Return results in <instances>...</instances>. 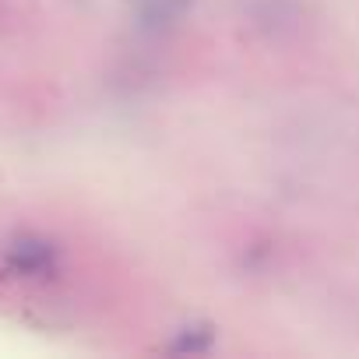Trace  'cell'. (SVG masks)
I'll return each instance as SVG.
<instances>
[{"label":"cell","instance_id":"cell-1","mask_svg":"<svg viewBox=\"0 0 359 359\" xmlns=\"http://www.w3.org/2000/svg\"><path fill=\"white\" fill-rule=\"evenodd\" d=\"M4 261L15 275H25V278H39V275H50L57 268V250L39 240V236H15L8 247H4Z\"/></svg>","mask_w":359,"mask_h":359}]
</instances>
